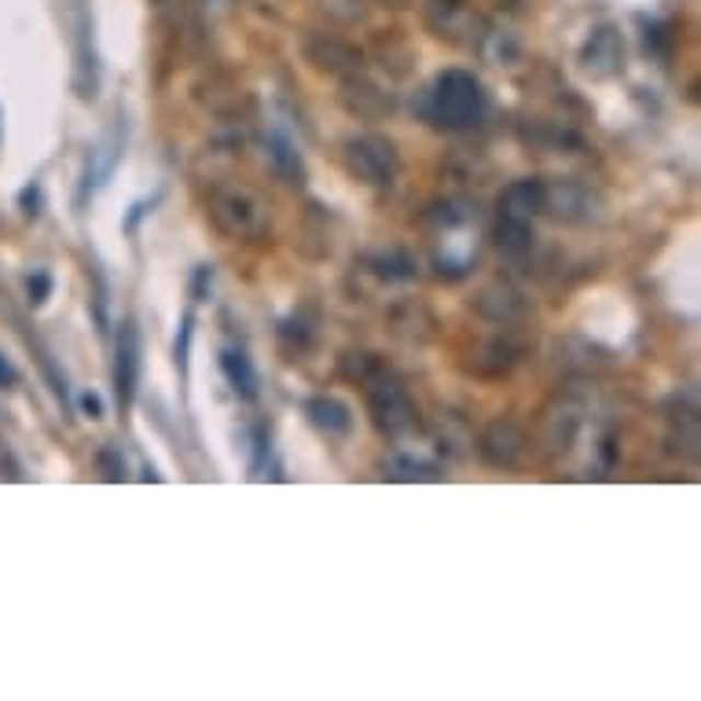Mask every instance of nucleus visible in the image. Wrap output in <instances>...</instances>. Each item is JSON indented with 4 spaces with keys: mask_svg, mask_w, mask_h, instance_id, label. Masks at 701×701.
Listing matches in <instances>:
<instances>
[{
    "mask_svg": "<svg viewBox=\"0 0 701 701\" xmlns=\"http://www.w3.org/2000/svg\"><path fill=\"white\" fill-rule=\"evenodd\" d=\"M342 371L349 379H357L364 386V401H368L375 426L390 437H401L415 426V404L407 397L404 382L386 368L382 360H375L371 353H345Z\"/></svg>",
    "mask_w": 701,
    "mask_h": 701,
    "instance_id": "obj_1",
    "label": "nucleus"
},
{
    "mask_svg": "<svg viewBox=\"0 0 701 701\" xmlns=\"http://www.w3.org/2000/svg\"><path fill=\"white\" fill-rule=\"evenodd\" d=\"M489 96L481 89V81L470 70H445L437 74L430 96H426V114L441 125V129L463 133L485 118Z\"/></svg>",
    "mask_w": 701,
    "mask_h": 701,
    "instance_id": "obj_2",
    "label": "nucleus"
},
{
    "mask_svg": "<svg viewBox=\"0 0 701 701\" xmlns=\"http://www.w3.org/2000/svg\"><path fill=\"white\" fill-rule=\"evenodd\" d=\"M209 217L232 239H261L268 232V206L243 184H221L209 192Z\"/></svg>",
    "mask_w": 701,
    "mask_h": 701,
    "instance_id": "obj_3",
    "label": "nucleus"
},
{
    "mask_svg": "<svg viewBox=\"0 0 701 701\" xmlns=\"http://www.w3.org/2000/svg\"><path fill=\"white\" fill-rule=\"evenodd\" d=\"M345 170L357 176L360 184H371V187H390L397 176H401V154L393 151V143L386 140V136H353V140H345Z\"/></svg>",
    "mask_w": 701,
    "mask_h": 701,
    "instance_id": "obj_4",
    "label": "nucleus"
},
{
    "mask_svg": "<svg viewBox=\"0 0 701 701\" xmlns=\"http://www.w3.org/2000/svg\"><path fill=\"white\" fill-rule=\"evenodd\" d=\"M478 452L489 467H518L521 452H526V430L515 423V418H496L489 423L478 437Z\"/></svg>",
    "mask_w": 701,
    "mask_h": 701,
    "instance_id": "obj_5",
    "label": "nucleus"
},
{
    "mask_svg": "<svg viewBox=\"0 0 701 701\" xmlns=\"http://www.w3.org/2000/svg\"><path fill=\"white\" fill-rule=\"evenodd\" d=\"M136 382H140V331L133 320H125L118 327V345H114V393L122 407L133 404Z\"/></svg>",
    "mask_w": 701,
    "mask_h": 701,
    "instance_id": "obj_6",
    "label": "nucleus"
},
{
    "mask_svg": "<svg viewBox=\"0 0 701 701\" xmlns=\"http://www.w3.org/2000/svg\"><path fill=\"white\" fill-rule=\"evenodd\" d=\"M306 56H309L312 67L327 70V74H345V78L360 74V62H364V56L357 48L345 45V41H338V37H327V34H312L306 41Z\"/></svg>",
    "mask_w": 701,
    "mask_h": 701,
    "instance_id": "obj_7",
    "label": "nucleus"
},
{
    "mask_svg": "<svg viewBox=\"0 0 701 701\" xmlns=\"http://www.w3.org/2000/svg\"><path fill=\"white\" fill-rule=\"evenodd\" d=\"M548 195H551L548 184L526 176V181H515L499 195V214L518 217V221H532V217H540L543 209H548Z\"/></svg>",
    "mask_w": 701,
    "mask_h": 701,
    "instance_id": "obj_8",
    "label": "nucleus"
},
{
    "mask_svg": "<svg viewBox=\"0 0 701 701\" xmlns=\"http://www.w3.org/2000/svg\"><path fill=\"white\" fill-rule=\"evenodd\" d=\"M621 59H624V45L617 41L613 30L591 34L588 48H584V67H588L591 74H599V78L617 74V70H621Z\"/></svg>",
    "mask_w": 701,
    "mask_h": 701,
    "instance_id": "obj_9",
    "label": "nucleus"
},
{
    "mask_svg": "<svg viewBox=\"0 0 701 701\" xmlns=\"http://www.w3.org/2000/svg\"><path fill=\"white\" fill-rule=\"evenodd\" d=\"M345 107L357 111L360 118H382V114L393 111V100L386 96L379 85H371V81H353L345 85Z\"/></svg>",
    "mask_w": 701,
    "mask_h": 701,
    "instance_id": "obj_10",
    "label": "nucleus"
},
{
    "mask_svg": "<svg viewBox=\"0 0 701 701\" xmlns=\"http://www.w3.org/2000/svg\"><path fill=\"white\" fill-rule=\"evenodd\" d=\"M306 412L312 418V426H320V430H327V434L353 430V412L338 401V397H312L306 404Z\"/></svg>",
    "mask_w": 701,
    "mask_h": 701,
    "instance_id": "obj_11",
    "label": "nucleus"
},
{
    "mask_svg": "<svg viewBox=\"0 0 701 701\" xmlns=\"http://www.w3.org/2000/svg\"><path fill=\"white\" fill-rule=\"evenodd\" d=\"M496 246L510 257H526L532 250V221H518V217L496 214Z\"/></svg>",
    "mask_w": 701,
    "mask_h": 701,
    "instance_id": "obj_12",
    "label": "nucleus"
},
{
    "mask_svg": "<svg viewBox=\"0 0 701 701\" xmlns=\"http://www.w3.org/2000/svg\"><path fill=\"white\" fill-rule=\"evenodd\" d=\"M221 371L228 386L239 393V397H254L257 393V371L254 364H250V357L243 349H225L221 353Z\"/></svg>",
    "mask_w": 701,
    "mask_h": 701,
    "instance_id": "obj_13",
    "label": "nucleus"
},
{
    "mask_svg": "<svg viewBox=\"0 0 701 701\" xmlns=\"http://www.w3.org/2000/svg\"><path fill=\"white\" fill-rule=\"evenodd\" d=\"M426 23H430L437 34H448L452 37L459 26L470 23V12L459 0H426Z\"/></svg>",
    "mask_w": 701,
    "mask_h": 701,
    "instance_id": "obj_14",
    "label": "nucleus"
},
{
    "mask_svg": "<svg viewBox=\"0 0 701 701\" xmlns=\"http://www.w3.org/2000/svg\"><path fill=\"white\" fill-rule=\"evenodd\" d=\"M268 159H272V165H276V173L287 176V181H301V173H306L301 170V154L295 151V143L279 133L268 136Z\"/></svg>",
    "mask_w": 701,
    "mask_h": 701,
    "instance_id": "obj_15",
    "label": "nucleus"
},
{
    "mask_svg": "<svg viewBox=\"0 0 701 701\" xmlns=\"http://www.w3.org/2000/svg\"><path fill=\"white\" fill-rule=\"evenodd\" d=\"M379 265H382L379 272L386 279H412L415 276V265L401 254V250H390L386 257H379Z\"/></svg>",
    "mask_w": 701,
    "mask_h": 701,
    "instance_id": "obj_16",
    "label": "nucleus"
},
{
    "mask_svg": "<svg viewBox=\"0 0 701 701\" xmlns=\"http://www.w3.org/2000/svg\"><path fill=\"white\" fill-rule=\"evenodd\" d=\"M393 470H404V474H397V478H418V481H434L437 478V470L430 463H412V459H397Z\"/></svg>",
    "mask_w": 701,
    "mask_h": 701,
    "instance_id": "obj_17",
    "label": "nucleus"
},
{
    "mask_svg": "<svg viewBox=\"0 0 701 701\" xmlns=\"http://www.w3.org/2000/svg\"><path fill=\"white\" fill-rule=\"evenodd\" d=\"M100 467H103V474H107L111 481H122L125 478V463L118 459V452H114V448H103V452H100Z\"/></svg>",
    "mask_w": 701,
    "mask_h": 701,
    "instance_id": "obj_18",
    "label": "nucleus"
},
{
    "mask_svg": "<svg viewBox=\"0 0 701 701\" xmlns=\"http://www.w3.org/2000/svg\"><path fill=\"white\" fill-rule=\"evenodd\" d=\"M48 290H51V279H48V272H37V276H30V301H45L48 298Z\"/></svg>",
    "mask_w": 701,
    "mask_h": 701,
    "instance_id": "obj_19",
    "label": "nucleus"
},
{
    "mask_svg": "<svg viewBox=\"0 0 701 701\" xmlns=\"http://www.w3.org/2000/svg\"><path fill=\"white\" fill-rule=\"evenodd\" d=\"M19 382V371H15V364L0 353V390H8V386H15Z\"/></svg>",
    "mask_w": 701,
    "mask_h": 701,
    "instance_id": "obj_20",
    "label": "nucleus"
},
{
    "mask_svg": "<svg viewBox=\"0 0 701 701\" xmlns=\"http://www.w3.org/2000/svg\"><path fill=\"white\" fill-rule=\"evenodd\" d=\"M187 338H192V317H184L181 338H176V357H181V364L187 360Z\"/></svg>",
    "mask_w": 701,
    "mask_h": 701,
    "instance_id": "obj_21",
    "label": "nucleus"
},
{
    "mask_svg": "<svg viewBox=\"0 0 701 701\" xmlns=\"http://www.w3.org/2000/svg\"><path fill=\"white\" fill-rule=\"evenodd\" d=\"M81 407H85V412H89L92 418H100V415H103V404H100V397H96V393H85V397H81Z\"/></svg>",
    "mask_w": 701,
    "mask_h": 701,
    "instance_id": "obj_22",
    "label": "nucleus"
},
{
    "mask_svg": "<svg viewBox=\"0 0 701 701\" xmlns=\"http://www.w3.org/2000/svg\"><path fill=\"white\" fill-rule=\"evenodd\" d=\"M379 4H386V8H407L412 0H379Z\"/></svg>",
    "mask_w": 701,
    "mask_h": 701,
    "instance_id": "obj_23",
    "label": "nucleus"
}]
</instances>
